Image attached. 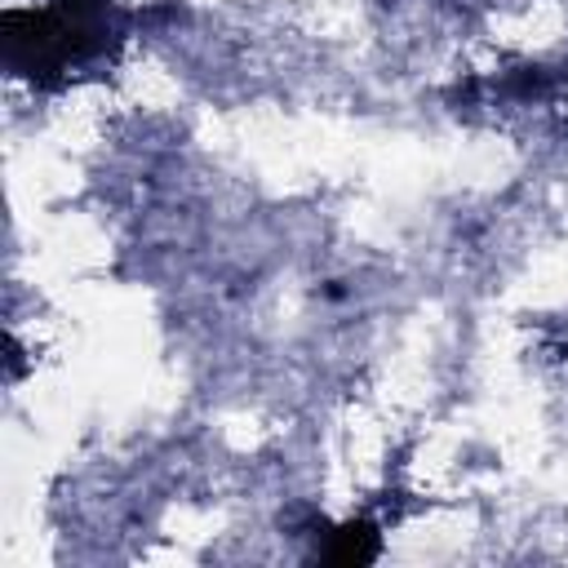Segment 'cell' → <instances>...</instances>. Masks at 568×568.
Listing matches in <instances>:
<instances>
[{"label":"cell","instance_id":"obj_1","mask_svg":"<svg viewBox=\"0 0 568 568\" xmlns=\"http://www.w3.org/2000/svg\"><path fill=\"white\" fill-rule=\"evenodd\" d=\"M115 9L106 0H58L44 13H9L4 53L9 67L27 71L31 80H49L98 58L115 40Z\"/></svg>","mask_w":568,"mask_h":568},{"label":"cell","instance_id":"obj_2","mask_svg":"<svg viewBox=\"0 0 568 568\" xmlns=\"http://www.w3.org/2000/svg\"><path fill=\"white\" fill-rule=\"evenodd\" d=\"M377 555V532L368 524H346L342 532H333L328 559L333 564H368Z\"/></svg>","mask_w":568,"mask_h":568}]
</instances>
